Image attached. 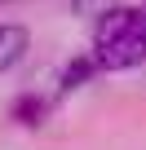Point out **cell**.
<instances>
[{"label":"cell","mask_w":146,"mask_h":150,"mask_svg":"<svg viewBox=\"0 0 146 150\" xmlns=\"http://www.w3.org/2000/svg\"><path fill=\"white\" fill-rule=\"evenodd\" d=\"M93 71H98V62H93V57H75V62L62 71V84H66V88H80V84H89V80H93Z\"/></svg>","instance_id":"5"},{"label":"cell","mask_w":146,"mask_h":150,"mask_svg":"<svg viewBox=\"0 0 146 150\" xmlns=\"http://www.w3.org/2000/svg\"><path fill=\"white\" fill-rule=\"evenodd\" d=\"M71 9L80 18H102L106 9H115V0H71Z\"/></svg>","instance_id":"6"},{"label":"cell","mask_w":146,"mask_h":150,"mask_svg":"<svg viewBox=\"0 0 146 150\" xmlns=\"http://www.w3.org/2000/svg\"><path fill=\"white\" fill-rule=\"evenodd\" d=\"M137 27H146V9H106V13L98 18L93 40H98V44H111V40H120V35H128V31H137Z\"/></svg>","instance_id":"2"},{"label":"cell","mask_w":146,"mask_h":150,"mask_svg":"<svg viewBox=\"0 0 146 150\" xmlns=\"http://www.w3.org/2000/svg\"><path fill=\"white\" fill-rule=\"evenodd\" d=\"M44 115H49V102H44V97H18V102H14V119L27 124V128H36Z\"/></svg>","instance_id":"4"},{"label":"cell","mask_w":146,"mask_h":150,"mask_svg":"<svg viewBox=\"0 0 146 150\" xmlns=\"http://www.w3.org/2000/svg\"><path fill=\"white\" fill-rule=\"evenodd\" d=\"M142 62H146V27H137L111 44H98V66H106V71H133Z\"/></svg>","instance_id":"1"},{"label":"cell","mask_w":146,"mask_h":150,"mask_svg":"<svg viewBox=\"0 0 146 150\" xmlns=\"http://www.w3.org/2000/svg\"><path fill=\"white\" fill-rule=\"evenodd\" d=\"M27 49H31V35L22 22H0V71L18 66L27 57Z\"/></svg>","instance_id":"3"}]
</instances>
